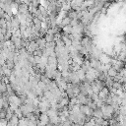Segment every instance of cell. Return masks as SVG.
Listing matches in <instances>:
<instances>
[{
	"mask_svg": "<svg viewBox=\"0 0 126 126\" xmlns=\"http://www.w3.org/2000/svg\"><path fill=\"white\" fill-rule=\"evenodd\" d=\"M101 109H102V111H103V117L104 118V119H109V118H111L112 117V114H113V112H114V108L112 107V105L111 104H103L102 107H101Z\"/></svg>",
	"mask_w": 126,
	"mask_h": 126,
	"instance_id": "6da1fadb",
	"label": "cell"
},
{
	"mask_svg": "<svg viewBox=\"0 0 126 126\" xmlns=\"http://www.w3.org/2000/svg\"><path fill=\"white\" fill-rule=\"evenodd\" d=\"M81 46H82V47L86 48L90 54L92 47L94 46V44H93V40L91 39L90 36H85V37H82V39H81Z\"/></svg>",
	"mask_w": 126,
	"mask_h": 126,
	"instance_id": "7a4b0ae2",
	"label": "cell"
},
{
	"mask_svg": "<svg viewBox=\"0 0 126 126\" xmlns=\"http://www.w3.org/2000/svg\"><path fill=\"white\" fill-rule=\"evenodd\" d=\"M37 107H38L39 111H41V112H46V111L50 108V103L48 102V100H46V101H39Z\"/></svg>",
	"mask_w": 126,
	"mask_h": 126,
	"instance_id": "3957f363",
	"label": "cell"
},
{
	"mask_svg": "<svg viewBox=\"0 0 126 126\" xmlns=\"http://www.w3.org/2000/svg\"><path fill=\"white\" fill-rule=\"evenodd\" d=\"M80 111H81L83 114H85L87 117H89V116H92V115H93L94 109L90 108V106H89L88 104H81V105H80Z\"/></svg>",
	"mask_w": 126,
	"mask_h": 126,
	"instance_id": "277c9868",
	"label": "cell"
},
{
	"mask_svg": "<svg viewBox=\"0 0 126 126\" xmlns=\"http://www.w3.org/2000/svg\"><path fill=\"white\" fill-rule=\"evenodd\" d=\"M8 101H9V103L15 104V105H17V106H21V105H22V100H21L19 97L15 96V95L9 96Z\"/></svg>",
	"mask_w": 126,
	"mask_h": 126,
	"instance_id": "5b68a950",
	"label": "cell"
},
{
	"mask_svg": "<svg viewBox=\"0 0 126 126\" xmlns=\"http://www.w3.org/2000/svg\"><path fill=\"white\" fill-rule=\"evenodd\" d=\"M108 95H109V89H108L107 87H103V88L99 92V94H98L99 98H100L101 100L104 101V102H105L106 98L108 97Z\"/></svg>",
	"mask_w": 126,
	"mask_h": 126,
	"instance_id": "8992f818",
	"label": "cell"
},
{
	"mask_svg": "<svg viewBox=\"0 0 126 126\" xmlns=\"http://www.w3.org/2000/svg\"><path fill=\"white\" fill-rule=\"evenodd\" d=\"M38 48V46H37V45H36V43L34 40H32V41H30L29 43V45L27 46V50H28V52L29 53H34L36 49Z\"/></svg>",
	"mask_w": 126,
	"mask_h": 126,
	"instance_id": "52a82bcc",
	"label": "cell"
},
{
	"mask_svg": "<svg viewBox=\"0 0 126 126\" xmlns=\"http://www.w3.org/2000/svg\"><path fill=\"white\" fill-rule=\"evenodd\" d=\"M77 103L78 104H88V97H86L83 94H79L77 97Z\"/></svg>",
	"mask_w": 126,
	"mask_h": 126,
	"instance_id": "ba28073f",
	"label": "cell"
},
{
	"mask_svg": "<svg viewBox=\"0 0 126 126\" xmlns=\"http://www.w3.org/2000/svg\"><path fill=\"white\" fill-rule=\"evenodd\" d=\"M39 122L46 126L49 123V117L46 114V112H41V114L39 115Z\"/></svg>",
	"mask_w": 126,
	"mask_h": 126,
	"instance_id": "9c48e42d",
	"label": "cell"
},
{
	"mask_svg": "<svg viewBox=\"0 0 126 126\" xmlns=\"http://www.w3.org/2000/svg\"><path fill=\"white\" fill-rule=\"evenodd\" d=\"M99 60L102 64H110V61H111V58L107 55V54H104V53H102L99 57Z\"/></svg>",
	"mask_w": 126,
	"mask_h": 126,
	"instance_id": "30bf717a",
	"label": "cell"
},
{
	"mask_svg": "<svg viewBox=\"0 0 126 126\" xmlns=\"http://www.w3.org/2000/svg\"><path fill=\"white\" fill-rule=\"evenodd\" d=\"M84 25L82 23H79L78 25L72 27V34H82L84 32Z\"/></svg>",
	"mask_w": 126,
	"mask_h": 126,
	"instance_id": "8fae6325",
	"label": "cell"
},
{
	"mask_svg": "<svg viewBox=\"0 0 126 126\" xmlns=\"http://www.w3.org/2000/svg\"><path fill=\"white\" fill-rule=\"evenodd\" d=\"M35 43H36V45H37V46H38L39 49L44 50V49L46 48V38H43V37L36 38Z\"/></svg>",
	"mask_w": 126,
	"mask_h": 126,
	"instance_id": "7c38bea8",
	"label": "cell"
},
{
	"mask_svg": "<svg viewBox=\"0 0 126 126\" xmlns=\"http://www.w3.org/2000/svg\"><path fill=\"white\" fill-rule=\"evenodd\" d=\"M90 64H91V67L96 69V70H100V68L102 66V63L100 62V60L99 59H95V58H91Z\"/></svg>",
	"mask_w": 126,
	"mask_h": 126,
	"instance_id": "4fadbf2b",
	"label": "cell"
},
{
	"mask_svg": "<svg viewBox=\"0 0 126 126\" xmlns=\"http://www.w3.org/2000/svg\"><path fill=\"white\" fill-rule=\"evenodd\" d=\"M92 116L94 118H103V111H102L101 107H97L96 109H94Z\"/></svg>",
	"mask_w": 126,
	"mask_h": 126,
	"instance_id": "5bb4252c",
	"label": "cell"
},
{
	"mask_svg": "<svg viewBox=\"0 0 126 126\" xmlns=\"http://www.w3.org/2000/svg\"><path fill=\"white\" fill-rule=\"evenodd\" d=\"M75 72H76V75L78 76V78L80 79V81H85V75H86V72L84 71L82 68L78 69V70L75 71Z\"/></svg>",
	"mask_w": 126,
	"mask_h": 126,
	"instance_id": "9a60e30c",
	"label": "cell"
},
{
	"mask_svg": "<svg viewBox=\"0 0 126 126\" xmlns=\"http://www.w3.org/2000/svg\"><path fill=\"white\" fill-rule=\"evenodd\" d=\"M70 22H71V19L67 16V17L63 18V19L60 21L59 27H60V28H63V27H65V26H68V25H70Z\"/></svg>",
	"mask_w": 126,
	"mask_h": 126,
	"instance_id": "2e32d148",
	"label": "cell"
},
{
	"mask_svg": "<svg viewBox=\"0 0 126 126\" xmlns=\"http://www.w3.org/2000/svg\"><path fill=\"white\" fill-rule=\"evenodd\" d=\"M117 74H118V71H117L116 69H114L112 66L107 70V76H109V77H111V78L115 77Z\"/></svg>",
	"mask_w": 126,
	"mask_h": 126,
	"instance_id": "e0dca14e",
	"label": "cell"
},
{
	"mask_svg": "<svg viewBox=\"0 0 126 126\" xmlns=\"http://www.w3.org/2000/svg\"><path fill=\"white\" fill-rule=\"evenodd\" d=\"M81 68H82V69H83L84 71H85V72H86V71H88V70H89V69L91 68V64H90V61H89V60H88V61H87V60L83 61V63L81 64Z\"/></svg>",
	"mask_w": 126,
	"mask_h": 126,
	"instance_id": "ac0fdd59",
	"label": "cell"
},
{
	"mask_svg": "<svg viewBox=\"0 0 126 126\" xmlns=\"http://www.w3.org/2000/svg\"><path fill=\"white\" fill-rule=\"evenodd\" d=\"M46 114L48 115V117H52V116H57L58 115V110L56 109H53V108H49L47 111H46Z\"/></svg>",
	"mask_w": 126,
	"mask_h": 126,
	"instance_id": "d6986e66",
	"label": "cell"
},
{
	"mask_svg": "<svg viewBox=\"0 0 126 126\" xmlns=\"http://www.w3.org/2000/svg\"><path fill=\"white\" fill-rule=\"evenodd\" d=\"M113 79L111 78V77H109V76H107L106 78H105V80H104V84L107 86V88H109V87H112V85H113Z\"/></svg>",
	"mask_w": 126,
	"mask_h": 126,
	"instance_id": "ffe728a7",
	"label": "cell"
},
{
	"mask_svg": "<svg viewBox=\"0 0 126 126\" xmlns=\"http://www.w3.org/2000/svg\"><path fill=\"white\" fill-rule=\"evenodd\" d=\"M18 126H29V120L27 118H20Z\"/></svg>",
	"mask_w": 126,
	"mask_h": 126,
	"instance_id": "44dd1931",
	"label": "cell"
},
{
	"mask_svg": "<svg viewBox=\"0 0 126 126\" xmlns=\"http://www.w3.org/2000/svg\"><path fill=\"white\" fill-rule=\"evenodd\" d=\"M63 29V32L65 34H72V26L71 25H68V26H65L62 28Z\"/></svg>",
	"mask_w": 126,
	"mask_h": 126,
	"instance_id": "7402d4cb",
	"label": "cell"
},
{
	"mask_svg": "<svg viewBox=\"0 0 126 126\" xmlns=\"http://www.w3.org/2000/svg\"><path fill=\"white\" fill-rule=\"evenodd\" d=\"M37 87H38V88H39L40 90H43L44 92L47 90V87H46V83H44L43 81H38V83H37Z\"/></svg>",
	"mask_w": 126,
	"mask_h": 126,
	"instance_id": "603a6c76",
	"label": "cell"
},
{
	"mask_svg": "<svg viewBox=\"0 0 126 126\" xmlns=\"http://www.w3.org/2000/svg\"><path fill=\"white\" fill-rule=\"evenodd\" d=\"M59 103L62 105V106H67L68 103H69V99L68 98H61L59 100Z\"/></svg>",
	"mask_w": 126,
	"mask_h": 126,
	"instance_id": "cb8c5ba5",
	"label": "cell"
},
{
	"mask_svg": "<svg viewBox=\"0 0 126 126\" xmlns=\"http://www.w3.org/2000/svg\"><path fill=\"white\" fill-rule=\"evenodd\" d=\"M7 91V84L4 82L0 83V93H5Z\"/></svg>",
	"mask_w": 126,
	"mask_h": 126,
	"instance_id": "d4e9b609",
	"label": "cell"
},
{
	"mask_svg": "<svg viewBox=\"0 0 126 126\" xmlns=\"http://www.w3.org/2000/svg\"><path fill=\"white\" fill-rule=\"evenodd\" d=\"M49 2H50V1H48V0H39V4H40L41 6H44L45 8H47V7H48Z\"/></svg>",
	"mask_w": 126,
	"mask_h": 126,
	"instance_id": "484cf974",
	"label": "cell"
},
{
	"mask_svg": "<svg viewBox=\"0 0 126 126\" xmlns=\"http://www.w3.org/2000/svg\"><path fill=\"white\" fill-rule=\"evenodd\" d=\"M46 43H50V41H54V34H46Z\"/></svg>",
	"mask_w": 126,
	"mask_h": 126,
	"instance_id": "4316f807",
	"label": "cell"
},
{
	"mask_svg": "<svg viewBox=\"0 0 126 126\" xmlns=\"http://www.w3.org/2000/svg\"><path fill=\"white\" fill-rule=\"evenodd\" d=\"M119 114L126 115V106L125 105H120L119 106Z\"/></svg>",
	"mask_w": 126,
	"mask_h": 126,
	"instance_id": "83f0119b",
	"label": "cell"
},
{
	"mask_svg": "<svg viewBox=\"0 0 126 126\" xmlns=\"http://www.w3.org/2000/svg\"><path fill=\"white\" fill-rule=\"evenodd\" d=\"M112 87L115 89H122V84L120 82H113Z\"/></svg>",
	"mask_w": 126,
	"mask_h": 126,
	"instance_id": "f1b7e54d",
	"label": "cell"
},
{
	"mask_svg": "<svg viewBox=\"0 0 126 126\" xmlns=\"http://www.w3.org/2000/svg\"><path fill=\"white\" fill-rule=\"evenodd\" d=\"M14 112H15V115H17L18 117H22V116H23V113H22V111H21L20 108H17Z\"/></svg>",
	"mask_w": 126,
	"mask_h": 126,
	"instance_id": "f546056e",
	"label": "cell"
},
{
	"mask_svg": "<svg viewBox=\"0 0 126 126\" xmlns=\"http://www.w3.org/2000/svg\"><path fill=\"white\" fill-rule=\"evenodd\" d=\"M78 24H79V20H77V19H72L71 22H70V25H71L72 27H74V26H76V25H78Z\"/></svg>",
	"mask_w": 126,
	"mask_h": 126,
	"instance_id": "4dcf8cb0",
	"label": "cell"
},
{
	"mask_svg": "<svg viewBox=\"0 0 126 126\" xmlns=\"http://www.w3.org/2000/svg\"><path fill=\"white\" fill-rule=\"evenodd\" d=\"M120 98H121V99H126V91H123V93L121 94Z\"/></svg>",
	"mask_w": 126,
	"mask_h": 126,
	"instance_id": "1f68e13d",
	"label": "cell"
},
{
	"mask_svg": "<svg viewBox=\"0 0 126 126\" xmlns=\"http://www.w3.org/2000/svg\"><path fill=\"white\" fill-rule=\"evenodd\" d=\"M116 1H119V2H121V1H124V0H116Z\"/></svg>",
	"mask_w": 126,
	"mask_h": 126,
	"instance_id": "d6a6232c",
	"label": "cell"
},
{
	"mask_svg": "<svg viewBox=\"0 0 126 126\" xmlns=\"http://www.w3.org/2000/svg\"><path fill=\"white\" fill-rule=\"evenodd\" d=\"M1 82H2V81H1V78H0V83H1Z\"/></svg>",
	"mask_w": 126,
	"mask_h": 126,
	"instance_id": "836d02e7",
	"label": "cell"
}]
</instances>
